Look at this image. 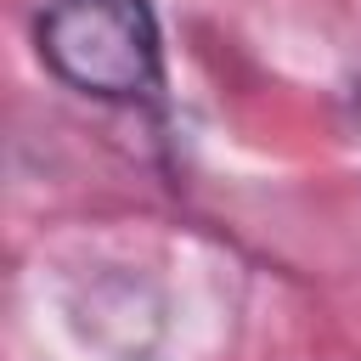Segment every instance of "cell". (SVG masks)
I'll list each match as a JSON object with an SVG mask.
<instances>
[{
	"instance_id": "1",
	"label": "cell",
	"mask_w": 361,
	"mask_h": 361,
	"mask_svg": "<svg viewBox=\"0 0 361 361\" xmlns=\"http://www.w3.org/2000/svg\"><path fill=\"white\" fill-rule=\"evenodd\" d=\"M39 62L79 96L147 102L164 85V45L147 0H45Z\"/></svg>"
}]
</instances>
